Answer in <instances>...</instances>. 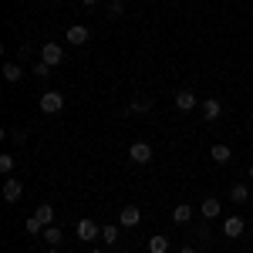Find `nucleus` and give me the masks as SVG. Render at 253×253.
Masks as SVG:
<instances>
[{"label": "nucleus", "mask_w": 253, "mask_h": 253, "mask_svg": "<svg viewBox=\"0 0 253 253\" xmlns=\"http://www.w3.org/2000/svg\"><path fill=\"white\" fill-rule=\"evenodd\" d=\"M75 233H78V240H84V243H91V240H98V236H101V230H98V223H95V219H81Z\"/></svg>", "instance_id": "obj_6"}, {"label": "nucleus", "mask_w": 253, "mask_h": 253, "mask_svg": "<svg viewBox=\"0 0 253 253\" xmlns=\"http://www.w3.org/2000/svg\"><path fill=\"white\" fill-rule=\"evenodd\" d=\"M108 14H112V17H122V14H125V3H122V0H112V3H108Z\"/></svg>", "instance_id": "obj_23"}, {"label": "nucleus", "mask_w": 253, "mask_h": 253, "mask_svg": "<svg viewBox=\"0 0 253 253\" xmlns=\"http://www.w3.org/2000/svg\"><path fill=\"white\" fill-rule=\"evenodd\" d=\"M34 216H38L44 226H54V206H47V203H41L38 210H34Z\"/></svg>", "instance_id": "obj_14"}, {"label": "nucleus", "mask_w": 253, "mask_h": 253, "mask_svg": "<svg viewBox=\"0 0 253 253\" xmlns=\"http://www.w3.org/2000/svg\"><path fill=\"white\" fill-rule=\"evenodd\" d=\"M81 3H84V7H95V3H98V0H81Z\"/></svg>", "instance_id": "obj_27"}, {"label": "nucleus", "mask_w": 253, "mask_h": 253, "mask_svg": "<svg viewBox=\"0 0 253 253\" xmlns=\"http://www.w3.org/2000/svg\"><path fill=\"white\" fill-rule=\"evenodd\" d=\"M128 159H132L135 166L152 162V145H149V142H132V145H128Z\"/></svg>", "instance_id": "obj_2"}, {"label": "nucleus", "mask_w": 253, "mask_h": 253, "mask_svg": "<svg viewBox=\"0 0 253 253\" xmlns=\"http://www.w3.org/2000/svg\"><path fill=\"white\" fill-rule=\"evenodd\" d=\"M196 105H199V98H196L189 88H182V91L175 95V108H179V112H193Z\"/></svg>", "instance_id": "obj_9"}, {"label": "nucleus", "mask_w": 253, "mask_h": 253, "mask_svg": "<svg viewBox=\"0 0 253 253\" xmlns=\"http://www.w3.org/2000/svg\"><path fill=\"white\" fill-rule=\"evenodd\" d=\"M199 112L206 122H216V118L223 115V101H216V98H206V101H199Z\"/></svg>", "instance_id": "obj_8"}, {"label": "nucleus", "mask_w": 253, "mask_h": 253, "mask_svg": "<svg viewBox=\"0 0 253 253\" xmlns=\"http://www.w3.org/2000/svg\"><path fill=\"white\" fill-rule=\"evenodd\" d=\"M14 162H17L14 156H0V172H3V175H10V172H14Z\"/></svg>", "instance_id": "obj_21"}, {"label": "nucleus", "mask_w": 253, "mask_h": 253, "mask_svg": "<svg viewBox=\"0 0 253 253\" xmlns=\"http://www.w3.org/2000/svg\"><path fill=\"white\" fill-rule=\"evenodd\" d=\"M41 61H44V64H51V68H54V64H61V61H64V51H61L58 44H51V41H47V44H44V47H41Z\"/></svg>", "instance_id": "obj_7"}, {"label": "nucleus", "mask_w": 253, "mask_h": 253, "mask_svg": "<svg viewBox=\"0 0 253 253\" xmlns=\"http://www.w3.org/2000/svg\"><path fill=\"white\" fill-rule=\"evenodd\" d=\"M138 223H142V210H138V206H125V210L118 213V226H125V230H132Z\"/></svg>", "instance_id": "obj_5"}, {"label": "nucleus", "mask_w": 253, "mask_h": 253, "mask_svg": "<svg viewBox=\"0 0 253 253\" xmlns=\"http://www.w3.org/2000/svg\"><path fill=\"white\" fill-rule=\"evenodd\" d=\"M91 253H101V250H91Z\"/></svg>", "instance_id": "obj_31"}, {"label": "nucleus", "mask_w": 253, "mask_h": 253, "mask_svg": "<svg viewBox=\"0 0 253 253\" xmlns=\"http://www.w3.org/2000/svg\"><path fill=\"white\" fill-rule=\"evenodd\" d=\"M189 219H193V206H186V203H179V206L172 210V223H179V226H186Z\"/></svg>", "instance_id": "obj_12"}, {"label": "nucleus", "mask_w": 253, "mask_h": 253, "mask_svg": "<svg viewBox=\"0 0 253 253\" xmlns=\"http://www.w3.org/2000/svg\"><path fill=\"white\" fill-rule=\"evenodd\" d=\"M24 230H27V233H31V236H41V233H44V223H41L38 216H31V219L24 223Z\"/></svg>", "instance_id": "obj_19"}, {"label": "nucleus", "mask_w": 253, "mask_h": 253, "mask_svg": "<svg viewBox=\"0 0 253 253\" xmlns=\"http://www.w3.org/2000/svg\"><path fill=\"white\" fill-rule=\"evenodd\" d=\"M230 199H233V203H247V199H250V186L236 182L233 189H230Z\"/></svg>", "instance_id": "obj_17"}, {"label": "nucleus", "mask_w": 253, "mask_h": 253, "mask_svg": "<svg viewBox=\"0 0 253 253\" xmlns=\"http://www.w3.org/2000/svg\"><path fill=\"white\" fill-rule=\"evenodd\" d=\"M20 196H24V182L14 179V175H7L3 179V199L7 203H20Z\"/></svg>", "instance_id": "obj_3"}, {"label": "nucleus", "mask_w": 253, "mask_h": 253, "mask_svg": "<svg viewBox=\"0 0 253 253\" xmlns=\"http://www.w3.org/2000/svg\"><path fill=\"white\" fill-rule=\"evenodd\" d=\"M34 75H38V78H47V75H51V64L38 61V64H34Z\"/></svg>", "instance_id": "obj_25"}, {"label": "nucleus", "mask_w": 253, "mask_h": 253, "mask_svg": "<svg viewBox=\"0 0 253 253\" xmlns=\"http://www.w3.org/2000/svg\"><path fill=\"white\" fill-rule=\"evenodd\" d=\"M41 236L47 240V247H58L61 240H64V233H61L58 226H44V233H41Z\"/></svg>", "instance_id": "obj_18"}, {"label": "nucleus", "mask_w": 253, "mask_h": 253, "mask_svg": "<svg viewBox=\"0 0 253 253\" xmlns=\"http://www.w3.org/2000/svg\"><path fill=\"white\" fill-rule=\"evenodd\" d=\"M10 142H14V145H24V142H27V132H24V128H14V132H10Z\"/></svg>", "instance_id": "obj_24"}, {"label": "nucleus", "mask_w": 253, "mask_h": 253, "mask_svg": "<svg viewBox=\"0 0 253 253\" xmlns=\"http://www.w3.org/2000/svg\"><path fill=\"white\" fill-rule=\"evenodd\" d=\"M149 108H152V105H149L145 98H135V101L128 105V112H149Z\"/></svg>", "instance_id": "obj_22"}, {"label": "nucleus", "mask_w": 253, "mask_h": 253, "mask_svg": "<svg viewBox=\"0 0 253 253\" xmlns=\"http://www.w3.org/2000/svg\"><path fill=\"white\" fill-rule=\"evenodd\" d=\"M250 179H253V166H250Z\"/></svg>", "instance_id": "obj_30"}, {"label": "nucleus", "mask_w": 253, "mask_h": 253, "mask_svg": "<svg viewBox=\"0 0 253 253\" xmlns=\"http://www.w3.org/2000/svg\"><path fill=\"white\" fill-rule=\"evenodd\" d=\"M38 105H41V112H44V115H54V112L64 108V95H61V91H44Z\"/></svg>", "instance_id": "obj_1"}, {"label": "nucleus", "mask_w": 253, "mask_h": 253, "mask_svg": "<svg viewBox=\"0 0 253 253\" xmlns=\"http://www.w3.org/2000/svg\"><path fill=\"white\" fill-rule=\"evenodd\" d=\"M64 38H68V44H71V47H81V44H88V38H91V34H88V27H84V24H71Z\"/></svg>", "instance_id": "obj_4"}, {"label": "nucleus", "mask_w": 253, "mask_h": 253, "mask_svg": "<svg viewBox=\"0 0 253 253\" xmlns=\"http://www.w3.org/2000/svg\"><path fill=\"white\" fill-rule=\"evenodd\" d=\"M149 253H169V236H149Z\"/></svg>", "instance_id": "obj_15"}, {"label": "nucleus", "mask_w": 253, "mask_h": 253, "mask_svg": "<svg viewBox=\"0 0 253 253\" xmlns=\"http://www.w3.org/2000/svg\"><path fill=\"white\" fill-rule=\"evenodd\" d=\"M47 253H61V250H58V247H47Z\"/></svg>", "instance_id": "obj_29"}, {"label": "nucleus", "mask_w": 253, "mask_h": 253, "mask_svg": "<svg viewBox=\"0 0 253 253\" xmlns=\"http://www.w3.org/2000/svg\"><path fill=\"white\" fill-rule=\"evenodd\" d=\"M3 78L10 81V84H17V81L24 78V68H20V64H3Z\"/></svg>", "instance_id": "obj_16"}, {"label": "nucleus", "mask_w": 253, "mask_h": 253, "mask_svg": "<svg viewBox=\"0 0 253 253\" xmlns=\"http://www.w3.org/2000/svg\"><path fill=\"white\" fill-rule=\"evenodd\" d=\"M179 253H196V250H193V247H182V250H179Z\"/></svg>", "instance_id": "obj_28"}, {"label": "nucleus", "mask_w": 253, "mask_h": 253, "mask_svg": "<svg viewBox=\"0 0 253 253\" xmlns=\"http://www.w3.org/2000/svg\"><path fill=\"white\" fill-rule=\"evenodd\" d=\"M223 233L236 240V236L243 233V219H240V216H226V219H223Z\"/></svg>", "instance_id": "obj_11"}, {"label": "nucleus", "mask_w": 253, "mask_h": 253, "mask_svg": "<svg viewBox=\"0 0 253 253\" xmlns=\"http://www.w3.org/2000/svg\"><path fill=\"white\" fill-rule=\"evenodd\" d=\"M196 236L199 240H210V226H196Z\"/></svg>", "instance_id": "obj_26"}, {"label": "nucleus", "mask_w": 253, "mask_h": 253, "mask_svg": "<svg viewBox=\"0 0 253 253\" xmlns=\"http://www.w3.org/2000/svg\"><path fill=\"white\" fill-rule=\"evenodd\" d=\"M219 210H223V206H219V199H213V196H206V199L199 203V213L206 216V219H216V216H219Z\"/></svg>", "instance_id": "obj_10"}, {"label": "nucleus", "mask_w": 253, "mask_h": 253, "mask_svg": "<svg viewBox=\"0 0 253 253\" xmlns=\"http://www.w3.org/2000/svg\"><path fill=\"white\" fill-rule=\"evenodd\" d=\"M210 159L219 162V166H226V162L233 159V152H230V145H213V149H210Z\"/></svg>", "instance_id": "obj_13"}, {"label": "nucleus", "mask_w": 253, "mask_h": 253, "mask_svg": "<svg viewBox=\"0 0 253 253\" xmlns=\"http://www.w3.org/2000/svg\"><path fill=\"white\" fill-rule=\"evenodd\" d=\"M101 240L105 243H118V226H101Z\"/></svg>", "instance_id": "obj_20"}]
</instances>
